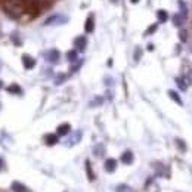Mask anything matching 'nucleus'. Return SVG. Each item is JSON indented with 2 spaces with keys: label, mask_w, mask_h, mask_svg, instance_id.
I'll return each instance as SVG.
<instances>
[{
  "label": "nucleus",
  "mask_w": 192,
  "mask_h": 192,
  "mask_svg": "<svg viewBox=\"0 0 192 192\" xmlns=\"http://www.w3.org/2000/svg\"><path fill=\"white\" fill-rule=\"evenodd\" d=\"M68 21H70L68 17L62 15V13H55V15H50L43 24H45L46 27H47V25H64V24H67Z\"/></svg>",
  "instance_id": "obj_1"
},
{
  "label": "nucleus",
  "mask_w": 192,
  "mask_h": 192,
  "mask_svg": "<svg viewBox=\"0 0 192 192\" xmlns=\"http://www.w3.org/2000/svg\"><path fill=\"white\" fill-rule=\"evenodd\" d=\"M43 56L49 64H58L61 59V53L58 49H50V50H46Z\"/></svg>",
  "instance_id": "obj_2"
},
{
  "label": "nucleus",
  "mask_w": 192,
  "mask_h": 192,
  "mask_svg": "<svg viewBox=\"0 0 192 192\" xmlns=\"http://www.w3.org/2000/svg\"><path fill=\"white\" fill-rule=\"evenodd\" d=\"M86 46H87V39L84 36H79V37L74 39V47H75L77 52H84Z\"/></svg>",
  "instance_id": "obj_3"
},
{
  "label": "nucleus",
  "mask_w": 192,
  "mask_h": 192,
  "mask_svg": "<svg viewBox=\"0 0 192 192\" xmlns=\"http://www.w3.org/2000/svg\"><path fill=\"white\" fill-rule=\"evenodd\" d=\"M186 19H188V18L183 17L180 12H177V13H175V15L171 17V22H173V25H175V27L182 28V27L185 25V21H186Z\"/></svg>",
  "instance_id": "obj_4"
},
{
  "label": "nucleus",
  "mask_w": 192,
  "mask_h": 192,
  "mask_svg": "<svg viewBox=\"0 0 192 192\" xmlns=\"http://www.w3.org/2000/svg\"><path fill=\"white\" fill-rule=\"evenodd\" d=\"M22 64L25 70H33L36 67V59L30 55H22Z\"/></svg>",
  "instance_id": "obj_5"
},
{
  "label": "nucleus",
  "mask_w": 192,
  "mask_h": 192,
  "mask_svg": "<svg viewBox=\"0 0 192 192\" xmlns=\"http://www.w3.org/2000/svg\"><path fill=\"white\" fill-rule=\"evenodd\" d=\"M84 30H86V33H93V30H95V15L93 13H90L87 17V19H86Z\"/></svg>",
  "instance_id": "obj_6"
},
{
  "label": "nucleus",
  "mask_w": 192,
  "mask_h": 192,
  "mask_svg": "<svg viewBox=\"0 0 192 192\" xmlns=\"http://www.w3.org/2000/svg\"><path fill=\"white\" fill-rule=\"evenodd\" d=\"M70 132H71V126L68 124V123H64V124H61L58 127L56 135L58 136H67V135H70Z\"/></svg>",
  "instance_id": "obj_7"
},
{
  "label": "nucleus",
  "mask_w": 192,
  "mask_h": 192,
  "mask_svg": "<svg viewBox=\"0 0 192 192\" xmlns=\"http://www.w3.org/2000/svg\"><path fill=\"white\" fill-rule=\"evenodd\" d=\"M103 167H105V170H107L108 173H113V171H115V169H117V161L114 158H108L107 161H105V164H103Z\"/></svg>",
  "instance_id": "obj_8"
},
{
  "label": "nucleus",
  "mask_w": 192,
  "mask_h": 192,
  "mask_svg": "<svg viewBox=\"0 0 192 192\" xmlns=\"http://www.w3.org/2000/svg\"><path fill=\"white\" fill-rule=\"evenodd\" d=\"M133 160H135V155H133V152L129 151V149L121 154V161H123L124 164H132L133 163Z\"/></svg>",
  "instance_id": "obj_9"
},
{
  "label": "nucleus",
  "mask_w": 192,
  "mask_h": 192,
  "mask_svg": "<svg viewBox=\"0 0 192 192\" xmlns=\"http://www.w3.org/2000/svg\"><path fill=\"white\" fill-rule=\"evenodd\" d=\"M175 81H176V84H177V87H179V89H180L182 92H186L188 90V87H189V84H188L186 81H185V80L182 79L180 75H179V77H176L175 79Z\"/></svg>",
  "instance_id": "obj_10"
},
{
  "label": "nucleus",
  "mask_w": 192,
  "mask_h": 192,
  "mask_svg": "<svg viewBox=\"0 0 192 192\" xmlns=\"http://www.w3.org/2000/svg\"><path fill=\"white\" fill-rule=\"evenodd\" d=\"M157 18H158L160 22L164 24L169 21V13H167V11H164V9H160V11L157 12Z\"/></svg>",
  "instance_id": "obj_11"
},
{
  "label": "nucleus",
  "mask_w": 192,
  "mask_h": 192,
  "mask_svg": "<svg viewBox=\"0 0 192 192\" xmlns=\"http://www.w3.org/2000/svg\"><path fill=\"white\" fill-rule=\"evenodd\" d=\"M65 58H67L68 62H75V61L79 59V52L75 50V49H74V50H70V52H67Z\"/></svg>",
  "instance_id": "obj_12"
},
{
  "label": "nucleus",
  "mask_w": 192,
  "mask_h": 192,
  "mask_svg": "<svg viewBox=\"0 0 192 192\" xmlns=\"http://www.w3.org/2000/svg\"><path fill=\"white\" fill-rule=\"evenodd\" d=\"M169 96L176 102V103H177V105H180V107L183 105V101H182V98L179 96V93H177L176 90H169Z\"/></svg>",
  "instance_id": "obj_13"
},
{
  "label": "nucleus",
  "mask_w": 192,
  "mask_h": 192,
  "mask_svg": "<svg viewBox=\"0 0 192 192\" xmlns=\"http://www.w3.org/2000/svg\"><path fill=\"white\" fill-rule=\"evenodd\" d=\"M59 136L58 135H46L45 136V142L47 143V145H55V143H58V139Z\"/></svg>",
  "instance_id": "obj_14"
},
{
  "label": "nucleus",
  "mask_w": 192,
  "mask_h": 192,
  "mask_svg": "<svg viewBox=\"0 0 192 192\" xmlns=\"http://www.w3.org/2000/svg\"><path fill=\"white\" fill-rule=\"evenodd\" d=\"M12 189H13L15 192H28V188H25L22 183H19V182H13Z\"/></svg>",
  "instance_id": "obj_15"
},
{
  "label": "nucleus",
  "mask_w": 192,
  "mask_h": 192,
  "mask_svg": "<svg viewBox=\"0 0 192 192\" xmlns=\"http://www.w3.org/2000/svg\"><path fill=\"white\" fill-rule=\"evenodd\" d=\"M7 92H9V93H13V95H22V89L18 84H11L7 87Z\"/></svg>",
  "instance_id": "obj_16"
},
{
  "label": "nucleus",
  "mask_w": 192,
  "mask_h": 192,
  "mask_svg": "<svg viewBox=\"0 0 192 192\" xmlns=\"http://www.w3.org/2000/svg\"><path fill=\"white\" fill-rule=\"evenodd\" d=\"M179 9H180V13L185 18H188V6L185 3V0H179Z\"/></svg>",
  "instance_id": "obj_17"
},
{
  "label": "nucleus",
  "mask_w": 192,
  "mask_h": 192,
  "mask_svg": "<svg viewBox=\"0 0 192 192\" xmlns=\"http://www.w3.org/2000/svg\"><path fill=\"white\" fill-rule=\"evenodd\" d=\"M80 139H81V132H75V133H74L73 135V137H71V141L68 142V145H70V146H71V145H74V143H77V142H80Z\"/></svg>",
  "instance_id": "obj_18"
},
{
  "label": "nucleus",
  "mask_w": 192,
  "mask_h": 192,
  "mask_svg": "<svg viewBox=\"0 0 192 192\" xmlns=\"http://www.w3.org/2000/svg\"><path fill=\"white\" fill-rule=\"evenodd\" d=\"M142 53H143V52H142V47L141 46H137V47L135 49V53H133V59H135V62H139V61H141Z\"/></svg>",
  "instance_id": "obj_19"
},
{
  "label": "nucleus",
  "mask_w": 192,
  "mask_h": 192,
  "mask_svg": "<svg viewBox=\"0 0 192 192\" xmlns=\"http://www.w3.org/2000/svg\"><path fill=\"white\" fill-rule=\"evenodd\" d=\"M95 155H98V157H101V155H103L105 154V148H103V145L102 143H99V145H96L95 146Z\"/></svg>",
  "instance_id": "obj_20"
},
{
  "label": "nucleus",
  "mask_w": 192,
  "mask_h": 192,
  "mask_svg": "<svg viewBox=\"0 0 192 192\" xmlns=\"http://www.w3.org/2000/svg\"><path fill=\"white\" fill-rule=\"evenodd\" d=\"M67 80V74H58L56 77H55V84H61V83H64Z\"/></svg>",
  "instance_id": "obj_21"
},
{
  "label": "nucleus",
  "mask_w": 192,
  "mask_h": 192,
  "mask_svg": "<svg viewBox=\"0 0 192 192\" xmlns=\"http://www.w3.org/2000/svg\"><path fill=\"white\" fill-rule=\"evenodd\" d=\"M102 102H103V98H102V96H96L95 101L90 102V107H98V105H102Z\"/></svg>",
  "instance_id": "obj_22"
},
{
  "label": "nucleus",
  "mask_w": 192,
  "mask_h": 192,
  "mask_svg": "<svg viewBox=\"0 0 192 192\" xmlns=\"http://www.w3.org/2000/svg\"><path fill=\"white\" fill-rule=\"evenodd\" d=\"M117 192H135V191L130 186H127V185H120V186L117 188Z\"/></svg>",
  "instance_id": "obj_23"
},
{
  "label": "nucleus",
  "mask_w": 192,
  "mask_h": 192,
  "mask_svg": "<svg viewBox=\"0 0 192 192\" xmlns=\"http://www.w3.org/2000/svg\"><path fill=\"white\" fill-rule=\"evenodd\" d=\"M157 27H158L157 24H154V25H151V27H149V28H148L146 31H145V36H151V34H154V33H155V31H157Z\"/></svg>",
  "instance_id": "obj_24"
},
{
  "label": "nucleus",
  "mask_w": 192,
  "mask_h": 192,
  "mask_svg": "<svg viewBox=\"0 0 192 192\" xmlns=\"http://www.w3.org/2000/svg\"><path fill=\"white\" fill-rule=\"evenodd\" d=\"M175 142H176V145L179 146L180 151H186V145H185V142H182L180 139H175Z\"/></svg>",
  "instance_id": "obj_25"
},
{
  "label": "nucleus",
  "mask_w": 192,
  "mask_h": 192,
  "mask_svg": "<svg viewBox=\"0 0 192 192\" xmlns=\"http://www.w3.org/2000/svg\"><path fill=\"white\" fill-rule=\"evenodd\" d=\"M179 37H180V41H186V40H188V33H186V31H183V30H180Z\"/></svg>",
  "instance_id": "obj_26"
},
{
  "label": "nucleus",
  "mask_w": 192,
  "mask_h": 192,
  "mask_svg": "<svg viewBox=\"0 0 192 192\" xmlns=\"http://www.w3.org/2000/svg\"><path fill=\"white\" fill-rule=\"evenodd\" d=\"M81 64H83V61H80V62H77V65H73V67H71V71H77V70H79L80 67H81Z\"/></svg>",
  "instance_id": "obj_27"
},
{
  "label": "nucleus",
  "mask_w": 192,
  "mask_h": 192,
  "mask_svg": "<svg viewBox=\"0 0 192 192\" xmlns=\"http://www.w3.org/2000/svg\"><path fill=\"white\" fill-rule=\"evenodd\" d=\"M0 169H3V160L0 158Z\"/></svg>",
  "instance_id": "obj_28"
},
{
  "label": "nucleus",
  "mask_w": 192,
  "mask_h": 192,
  "mask_svg": "<svg viewBox=\"0 0 192 192\" xmlns=\"http://www.w3.org/2000/svg\"><path fill=\"white\" fill-rule=\"evenodd\" d=\"M130 2H132V3H137L139 0H130Z\"/></svg>",
  "instance_id": "obj_29"
},
{
  "label": "nucleus",
  "mask_w": 192,
  "mask_h": 192,
  "mask_svg": "<svg viewBox=\"0 0 192 192\" xmlns=\"http://www.w3.org/2000/svg\"><path fill=\"white\" fill-rule=\"evenodd\" d=\"M111 2H113V3H117V2H118V0H111Z\"/></svg>",
  "instance_id": "obj_30"
},
{
  "label": "nucleus",
  "mask_w": 192,
  "mask_h": 192,
  "mask_svg": "<svg viewBox=\"0 0 192 192\" xmlns=\"http://www.w3.org/2000/svg\"><path fill=\"white\" fill-rule=\"evenodd\" d=\"M2 87H3V83H2V81H0V89H2Z\"/></svg>",
  "instance_id": "obj_31"
},
{
  "label": "nucleus",
  "mask_w": 192,
  "mask_h": 192,
  "mask_svg": "<svg viewBox=\"0 0 192 192\" xmlns=\"http://www.w3.org/2000/svg\"><path fill=\"white\" fill-rule=\"evenodd\" d=\"M0 68H2V62H0Z\"/></svg>",
  "instance_id": "obj_32"
}]
</instances>
